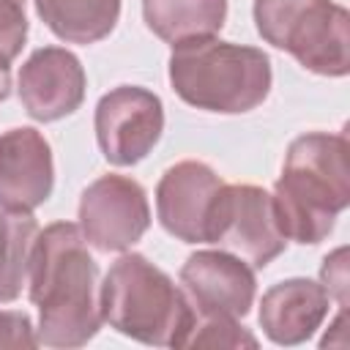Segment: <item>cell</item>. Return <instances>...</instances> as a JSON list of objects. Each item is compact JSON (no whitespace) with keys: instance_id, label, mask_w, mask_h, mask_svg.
Here are the masks:
<instances>
[{"instance_id":"9a60e30c","label":"cell","mask_w":350,"mask_h":350,"mask_svg":"<svg viewBox=\"0 0 350 350\" xmlns=\"http://www.w3.org/2000/svg\"><path fill=\"white\" fill-rule=\"evenodd\" d=\"M36 11L57 38L93 44L112 33L120 0H36Z\"/></svg>"},{"instance_id":"e0dca14e","label":"cell","mask_w":350,"mask_h":350,"mask_svg":"<svg viewBox=\"0 0 350 350\" xmlns=\"http://www.w3.org/2000/svg\"><path fill=\"white\" fill-rule=\"evenodd\" d=\"M183 347H257V339L232 317H205L194 323Z\"/></svg>"},{"instance_id":"7c38bea8","label":"cell","mask_w":350,"mask_h":350,"mask_svg":"<svg viewBox=\"0 0 350 350\" xmlns=\"http://www.w3.org/2000/svg\"><path fill=\"white\" fill-rule=\"evenodd\" d=\"M52 150L36 129H11L0 137V208H38L52 191Z\"/></svg>"},{"instance_id":"5b68a950","label":"cell","mask_w":350,"mask_h":350,"mask_svg":"<svg viewBox=\"0 0 350 350\" xmlns=\"http://www.w3.org/2000/svg\"><path fill=\"white\" fill-rule=\"evenodd\" d=\"M260 36L323 77L350 71V16L331 0H254Z\"/></svg>"},{"instance_id":"9c48e42d","label":"cell","mask_w":350,"mask_h":350,"mask_svg":"<svg viewBox=\"0 0 350 350\" xmlns=\"http://www.w3.org/2000/svg\"><path fill=\"white\" fill-rule=\"evenodd\" d=\"M224 180L200 161L170 167L156 189L159 219L167 232L186 243H208Z\"/></svg>"},{"instance_id":"44dd1931","label":"cell","mask_w":350,"mask_h":350,"mask_svg":"<svg viewBox=\"0 0 350 350\" xmlns=\"http://www.w3.org/2000/svg\"><path fill=\"white\" fill-rule=\"evenodd\" d=\"M8 90H11V60L0 55V101L8 96Z\"/></svg>"},{"instance_id":"8992f818","label":"cell","mask_w":350,"mask_h":350,"mask_svg":"<svg viewBox=\"0 0 350 350\" xmlns=\"http://www.w3.org/2000/svg\"><path fill=\"white\" fill-rule=\"evenodd\" d=\"M208 243H219L235 252L238 257L249 260L254 268L268 265L276 254H282L287 243V238L276 224L271 194L249 183L243 186L224 183Z\"/></svg>"},{"instance_id":"277c9868","label":"cell","mask_w":350,"mask_h":350,"mask_svg":"<svg viewBox=\"0 0 350 350\" xmlns=\"http://www.w3.org/2000/svg\"><path fill=\"white\" fill-rule=\"evenodd\" d=\"M98 312L115 331L145 345L183 347L197 323L194 304L139 254H126L109 268L98 293Z\"/></svg>"},{"instance_id":"8fae6325","label":"cell","mask_w":350,"mask_h":350,"mask_svg":"<svg viewBox=\"0 0 350 350\" xmlns=\"http://www.w3.org/2000/svg\"><path fill=\"white\" fill-rule=\"evenodd\" d=\"M85 96V71L79 60L60 49L44 46L36 49L19 71V98L30 118L57 120L71 115Z\"/></svg>"},{"instance_id":"52a82bcc","label":"cell","mask_w":350,"mask_h":350,"mask_svg":"<svg viewBox=\"0 0 350 350\" xmlns=\"http://www.w3.org/2000/svg\"><path fill=\"white\" fill-rule=\"evenodd\" d=\"M164 109L159 96L137 85L109 90L96 107V137L104 159L118 167L137 164L159 142Z\"/></svg>"},{"instance_id":"7a4b0ae2","label":"cell","mask_w":350,"mask_h":350,"mask_svg":"<svg viewBox=\"0 0 350 350\" xmlns=\"http://www.w3.org/2000/svg\"><path fill=\"white\" fill-rule=\"evenodd\" d=\"M271 200L284 238L298 243L323 241L350 200L347 139L323 131L298 137L287 148L284 170Z\"/></svg>"},{"instance_id":"5bb4252c","label":"cell","mask_w":350,"mask_h":350,"mask_svg":"<svg viewBox=\"0 0 350 350\" xmlns=\"http://www.w3.org/2000/svg\"><path fill=\"white\" fill-rule=\"evenodd\" d=\"M148 27L172 46L213 36L227 16V0H142Z\"/></svg>"},{"instance_id":"4fadbf2b","label":"cell","mask_w":350,"mask_h":350,"mask_svg":"<svg viewBox=\"0 0 350 350\" xmlns=\"http://www.w3.org/2000/svg\"><path fill=\"white\" fill-rule=\"evenodd\" d=\"M331 295L309 279H287L273 284L260 301V325L276 345H298L309 339L328 314Z\"/></svg>"},{"instance_id":"2e32d148","label":"cell","mask_w":350,"mask_h":350,"mask_svg":"<svg viewBox=\"0 0 350 350\" xmlns=\"http://www.w3.org/2000/svg\"><path fill=\"white\" fill-rule=\"evenodd\" d=\"M38 224L25 211L0 213V304L19 298L30 282Z\"/></svg>"},{"instance_id":"3957f363","label":"cell","mask_w":350,"mask_h":350,"mask_svg":"<svg viewBox=\"0 0 350 350\" xmlns=\"http://www.w3.org/2000/svg\"><path fill=\"white\" fill-rule=\"evenodd\" d=\"M170 82L175 93L208 112H249L265 101L271 90V63L254 46L227 41L191 38L172 46Z\"/></svg>"},{"instance_id":"ffe728a7","label":"cell","mask_w":350,"mask_h":350,"mask_svg":"<svg viewBox=\"0 0 350 350\" xmlns=\"http://www.w3.org/2000/svg\"><path fill=\"white\" fill-rule=\"evenodd\" d=\"M320 276L325 293L334 295L342 309H347V249H336L331 257H325Z\"/></svg>"},{"instance_id":"d6986e66","label":"cell","mask_w":350,"mask_h":350,"mask_svg":"<svg viewBox=\"0 0 350 350\" xmlns=\"http://www.w3.org/2000/svg\"><path fill=\"white\" fill-rule=\"evenodd\" d=\"M30 317L25 312H0V347H36Z\"/></svg>"},{"instance_id":"ba28073f","label":"cell","mask_w":350,"mask_h":350,"mask_svg":"<svg viewBox=\"0 0 350 350\" xmlns=\"http://www.w3.org/2000/svg\"><path fill=\"white\" fill-rule=\"evenodd\" d=\"M150 224L148 200L139 183L123 175L93 180L79 200V232L101 252H123Z\"/></svg>"},{"instance_id":"ac0fdd59","label":"cell","mask_w":350,"mask_h":350,"mask_svg":"<svg viewBox=\"0 0 350 350\" xmlns=\"http://www.w3.org/2000/svg\"><path fill=\"white\" fill-rule=\"evenodd\" d=\"M27 19L25 0H0V55L14 60L25 44Z\"/></svg>"},{"instance_id":"6da1fadb","label":"cell","mask_w":350,"mask_h":350,"mask_svg":"<svg viewBox=\"0 0 350 350\" xmlns=\"http://www.w3.org/2000/svg\"><path fill=\"white\" fill-rule=\"evenodd\" d=\"M30 301L38 306V342L79 347L96 336L101 312L96 304V262L79 227L49 224L36 238L30 265Z\"/></svg>"},{"instance_id":"30bf717a","label":"cell","mask_w":350,"mask_h":350,"mask_svg":"<svg viewBox=\"0 0 350 350\" xmlns=\"http://www.w3.org/2000/svg\"><path fill=\"white\" fill-rule=\"evenodd\" d=\"M180 282L202 317H243L254 301L252 268L227 252H197L180 268Z\"/></svg>"}]
</instances>
